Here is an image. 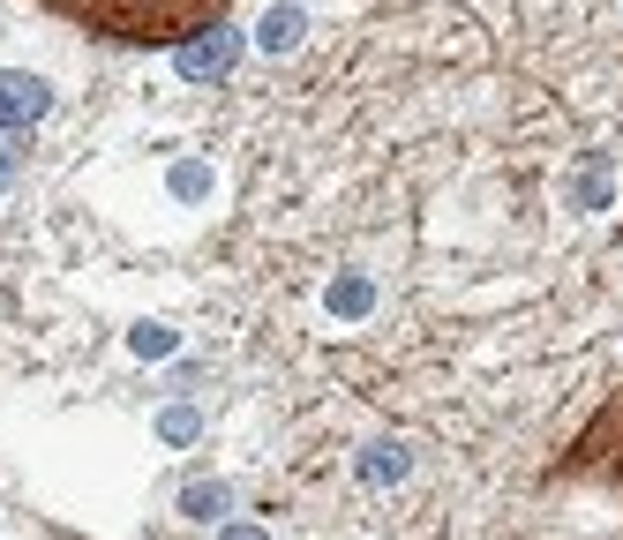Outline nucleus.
<instances>
[{
    "mask_svg": "<svg viewBox=\"0 0 623 540\" xmlns=\"http://www.w3.org/2000/svg\"><path fill=\"white\" fill-rule=\"evenodd\" d=\"M53 113V84L23 76V68H0V128H39Z\"/></svg>",
    "mask_w": 623,
    "mask_h": 540,
    "instance_id": "obj_2",
    "label": "nucleus"
},
{
    "mask_svg": "<svg viewBox=\"0 0 623 540\" xmlns=\"http://www.w3.org/2000/svg\"><path fill=\"white\" fill-rule=\"evenodd\" d=\"M8 180H15V158H8V151H0V196H8Z\"/></svg>",
    "mask_w": 623,
    "mask_h": 540,
    "instance_id": "obj_9",
    "label": "nucleus"
},
{
    "mask_svg": "<svg viewBox=\"0 0 623 540\" xmlns=\"http://www.w3.org/2000/svg\"><path fill=\"white\" fill-rule=\"evenodd\" d=\"M135 353L151 361V353H173V331L166 323H135Z\"/></svg>",
    "mask_w": 623,
    "mask_h": 540,
    "instance_id": "obj_7",
    "label": "nucleus"
},
{
    "mask_svg": "<svg viewBox=\"0 0 623 540\" xmlns=\"http://www.w3.org/2000/svg\"><path fill=\"white\" fill-rule=\"evenodd\" d=\"M226 60H233V38H226V31H218V15H210V38L181 45V68H188V76H218Z\"/></svg>",
    "mask_w": 623,
    "mask_h": 540,
    "instance_id": "obj_3",
    "label": "nucleus"
},
{
    "mask_svg": "<svg viewBox=\"0 0 623 540\" xmlns=\"http://www.w3.org/2000/svg\"><path fill=\"white\" fill-rule=\"evenodd\" d=\"M331 308H338V316H361V308H369V286H361V278H346V286L331 293Z\"/></svg>",
    "mask_w": 623,
    "mask_h": 540,
    "instance_id": "obj_8",
    "label": "nucleus"
},
{
    "mask_svg": "<svg viewBox=\"0 0 623 540\" xmlns=\"http://www.w3.org/2000/svg\"><path fill=\"white\" fill-rule=\"evenodd\" d=\"M300 31H308V15H300V8H271V15L255 23V45H263V53H293Z\"/></svg>",
    "mask_w": 623,
    "mask_h": 540,
    "instance_id": "obj_4",
    "label": "nucleus"
},
{
    "mask_svg": "<svg viewBox=\"0 0 623 540\" xmlns=\"http://www.w3.org/2000/svg\"><path fill=\"white\" fill-rule=\"evenodd\" d=\"M53 15H68L76 31H98L113 45H181L218 15V0H39Z\"/></svg>",
    "mask_w": 623,
    "mask_h": 540,
    "instance_id": "obj_1",
    "label": "nucleus"
},
{
    "mask_svg": "<svg viewBox=\"0 0 623 540\" xmlns=\"http://www.w3.org/2000/svg\"><path fill=\"white\" fill-rule=\"evenodd\" d=\"M173 196H181V203L210 196V166H181V173H173Z\"/></svg>",
    "mask_w": 623,
    "mask_h": 540,
    "instance_id": "obj_6",
    "label": "nucleus"
},
{
    "mask_svg": "<svg viewBox=\"0 0 623 540\" xmlns=\"http://www.w3.org/2000/svg\"><path fill=\"white\" fill-rule=\"evenodd\" d=\"M188 518H226V503H233V488H218V481H210V488H188Z\"/></svg>",
    "mask_w": 623,
    "mask_h": 540,
    "instance_id": "obj_5",
    "label": "nucleus"
}]
</instances>
